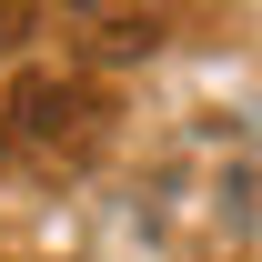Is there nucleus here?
<instances>
[{
  "label": "nucleus",
  "mask_w": 262,
  "mask_h": 262,
  "mask_svg": "<svg viewBox=\"0 0 262 262\" xmlns=\"http://www.w3.org/2000/svg\"><path fill=\"white\" fill-rule=\"evenodd\" d=\"M10 141L31 151V162H91L101 131H111V101L81 81V71H20V91H10Z\"/></svg>",
  "instance_id": "obj_1"
},
{
  "label": "nucleus",
  "mask_w": 262,
  "mask_h": 262,
  "mask_svg": "<svg viewBox=\"0 0 262 262\" xmlns=\"http://www.w3.org/2000/svg\"><path fill=\"white\" fill-rule=\"evenodd\" d=\"M91 31H101V61H141V51H162V20H151V10H101Z\"/></svg>",
  "instance_id": "obj_2"
}]
</instances>
